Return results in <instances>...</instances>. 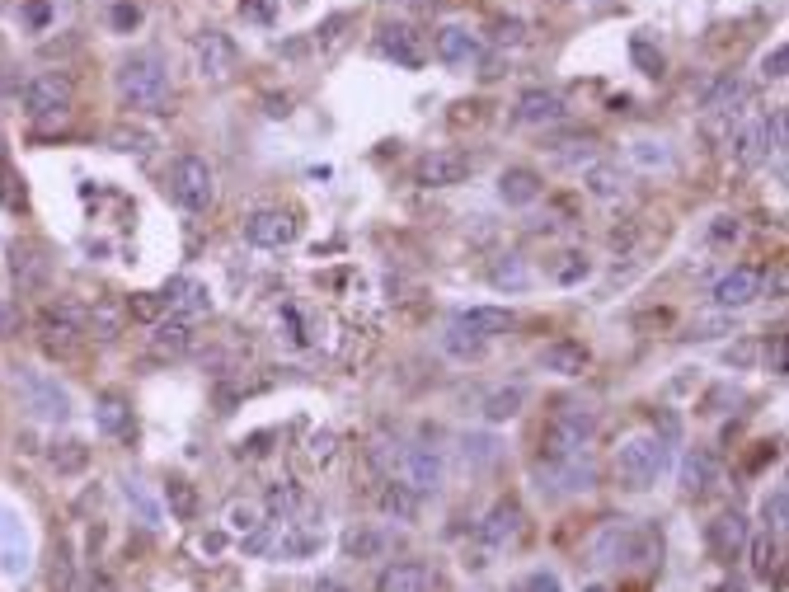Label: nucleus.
I'll use <instances>...</instances> for the list:
<instances>
[{
    "label": "nucleus",
    "mask_w": 789,
    "mask_h": 592,
    "mask_svg": "<svg viewBox=\"0 0 789 592\" xmlns=\"http://www.w3.org/2000/svg\"><path fill=\"white\" fill-rule=\"evenodd\" d=\"M118 99L137 113H170V66L160 52H132L113 71Z\"/></svg>",
    "instance_id": "obj_1"
},
{
    "label": "nucleus",
    "mask_w": 789,
    "mask_h": 592,
    "mask_svg": "<svg viewBox=\"0 0 789 592\" xmlns=\"http://www.w3.org/2000/svg\"><path fill=\"white\" fill-rule=\"evenodd\" d=\"M672 461V447H667L658 433H630L625 442L616 447V484L620 489H653L658 475L667 470Z\"/></svg>",
    "instance_id": "obj_2"
},
{
    "label": "nucleus",
    "mask_w": 789,
    "mask_h": 592,
    "mask_svg": "<svg viewBox=\"0 0 789 592\" xmlns=\"http://www.w3.org/2000/svg\"><path fill=\"white\" fill-rule=\"evenodd\" d=\"M592 433H597V414L588 405H559L555 419L545 423L541 433V466H555V461L588 452Z\"/></svg>",
    "instance_id": "obj_3"
},
{
    "label": "nucleus",
    "mask_w": 789,
    "mask_h": 592,
    "mask_svg": "<svg viewBox=\"0 0 789 592\" xmlns=\"http://www.w3.org/2000/svg\"><path fill=\"white\" fill-rule=\"evenodd\" d=\"M170 193L174 203L184 207V212H207L212 207V198H217V174H212V165L202 156H174L170 165Z\"/></svg>",
    "instance_id": "obj_4"
},
{
    "label": "nucleus",
    "mask_w": 789,
    "mask_h": 592,
    "mask_svg": "<svg viewBox=\"0 0 789 592\" xmlns=\"http://www.w3.org/2000/svg\"><path fill=\"white\" fill-rule=\"evenodd\" d=\"M71 104H76V94H71V80L66 76H33L24 85V118L29 123H66L71 118Z\"/></svg>",
    "instance_id": "obj_5"
},
{
    "label": "nucleus",
    "mask_w": 789,
    "mask_h": 592,
    "mask_svg": "<svg viewBox=\"0 0 789 592\" xmlns=\"http://www.w3.org/2000/svg\"><path fill=\"white\" fill-rule=\"evenodd\" d=\"M85 334V311L76 301H47L38 311V343H43L52 358H66Z\"/></svg>",
    "instance_id": "obj_6"
},
{
    "label": "nucleus",
    "mask_w": 789,
    "mask_h": 592,
    "mask_svg": "<svg viewBox=\"0 0 789 592\" xmlns=\"http://www.w3.org/2000/svg\"><path fill=\"white\" fill-rule=\"evenodd\" d=\"M390 480L409 484L418 499H428V494H437L442 489V456L433 452V447H400L395 442V461H390Z\"/></svg>",
    "instance_id": "obj_7"
},
{
    "label": "nucleus",
    "mask_w": 789,
    "mask_h": 592,
    "mask_svg": "<svg viewBox=\"0 0 789 592\" xmlns=\"http://www.w3.org/2000/svg\"><path fill=\"white\" fill-rule=\"evenodd\" d=\"M475 174V156H465L456 146H442V151H428V156L414 165V184L423 188H456Z\"/></svg>",
    "instance_id": "obj_8"
},
{
    "label": "nucleus",
    "mask_w": 789,
    "mask_h": 592,
    "mask_svg": "<svg viewBox=\"0 0 789 592\" xmlns=\"http://www.w3.org/2000/svg\"><path fill=\"white\" fill-rule=\"evenodd\" d=\"M245 240L259 245V250H282L296 240V217L282 212V207H259L245 217Z\"/></svg>",
    "instance_id": "obj_9"
},
{
    "label": "nucleus",
    "mask_w": 789,
    "mask_h": 592,
    "mask_svg": "<svg viewBox=\"0 0 789 592\" xmlns=\"http://www.w3.org/2000/svg\"><path fill=\"white\" fill-rule=\"evenodd\" d=\"M522 531H526L522 503H517V499H498L494 508L484 513V522H480V541L489 550H508L512 541H522Z\"/></svg>",
    "instance_id": "obj_10"
},
{
    "label": "nucleus",
    "mask_w": 789,
    "mask_h": 592,
    "mask_svg": "<svg viewBox=\"0 0 789 592\" xmlns=\"http://www.w3.org/2000/svg\"><path fill=\"white\" fill-rule=\"evenodd\" d=\"M757 296H761V268L738 264L714 282V306H719V311H743V306H752Z\"/></svg>",
    "instance_id": "obj_11"
},
{
    "label": "nucleus",
    "mask_w": 789,
    "mask_h": 592,
    "mask_svg": "<svg viewBox=\"0 0 789 592\" xmlns=\"http://www.w3.org/2000/svg\"><path fill=\"white\" fill-rule=\"evenodd\" d=\"M19 386L29 395V409L33 414H43V419H71V400H66V390L43 372H19Z\"/></svg>",
    "instance_id": "obj_12"
},
{
    "label": "nucleus",
    "mask_w": 789,
    "mask_h": 592,
    "mask_svg": "<svg viewBox=\"0 0 789 592\" xmlns=\"http://www.w3.org/2000/svg\"><path fill=\"white\" fill-rule=\"evenodd\" d=\"M193 47H198V66H202V76H207V80H226L235 71V62H240L235 43L221 29L198 33V43H193Z\"/></svg>",
    "instance_id": "obj_13"
},
{
    "label": "nucleus",
    "mask_w": 789,
    "mask_h": 592,
    "mask_svg": "<svg viewBox=\"0 0 789 592\" xmlns=\"http://www.w3.org/2000/svg\"><path fill=\"white\" fill-rule=\"evenodd\" d=\"M705 541H710L714 560H738L747 550V517L743 513H719L705 527Z\"/></svg>",
    "instance_id": "obj_14"
},
{
    "label": "nucleus",
    "mask_w": 789,
    "mask_h": 592,
    "mask_svg": "<svg viewBox=\"0 0 789 592\" xmlns=\"http://www.w3.org/2000/svg\"><path fill=\"white\" fill-rule=\"evenodd\" d=\"M451 329H461V334H470V339H498V334H508L512 329V311H503V306H470V311H461L456 320H451Z\"/></svg>",
    "instance_id": "obj_15"
},
{
    "label": "nucleus",
    "mask_w": 789,
    "mask_h": 592,
    "mask_svg": "<svg viewBox=\"0 0 789 592\" xmlns=\"http://www.w3.org/2000/svg\"><path fill=\"white\" fill-rule=\"evenodd\" d=\"M569 118V109H564V99H559L555 90H526L522 99H517V123L526 127H550V123H564Z\"/></svg>",
    "instance_id": "obj_16"
},
{
    "label": "nucleus",
    "mask_w": 789,
    "mask_h": 592,
    "mask_svg": "<svg viewBox=\"0 0 789 592\" xmlns=\"http://www.w3.org/2000/svg\"><path fill=\"white\" fill-rule=\"evenodd\" d=\"M433 52H437V62H447V66H470L480 57V38L470 29H461V24H442L433 33Z\"/></svg>",
    "instance_id": "obj_17"
},
{
    "label": "nucleus",
    "mask_w": 789,
    "mask_h": 592,
    "mask_svg": "<svg viewBox=\"0 0 789 592\" xmlns=\"http://www.w3.org/2000/svg\"><path fill=\"white\" fill-rule=\"evenodd\" d=\"M541 193H545V179L531 165H508V170L498 174V198L508 207H531Z\"/></svg>",
    "instance_id": "obj_18"
},
{
    "label": "nucleus",
    "mask_w": 789,
    "mask_h": 592,
    "mask_svg": "<svg viewBox=\"0 0 789 592\" xmlns=\"http://www.w3.org/2000/svg\"><path fill=\"white\" fill-rule=\"evenodd\" d=\"M376 592H433V569L423 560H395L381 569Z\"/></svg>",
    "instance_id": "obj_19"
},
{
    "label": "nucleus",
    "mask_w": 789,
    "mask_h": 592,
    "mask_svg": "<svg viewBox=\"0 0 789 592\" xmlns=\"http://www.w3.org/2000/svg\"><path fill=\"white\" fill-rule=\"evenodd\" d=\"M588 362H592V353L578 339H555V343H545L541 348V367L545 372H555V376H583L588 372Z\"/></svg>",
    "instance_id": "obj_20"
},
{
    "label": "nucleus",
    "mask_w": 789,
    "mask_h": 592,
    "mask_svg": "<svg viewBox=\"0 0 789 592\" xmlns=\"http://www.w3.org/2000/svg\"><path fill=\"white\" fill-rule=\"evenodd\" d=\"M10 273H15L19 292H43L47 287V259L38 245H29V240H19L15 250H10Z\"/></svg>",
    "instance_id": "obj_21"
},
{
    "label": "nucleus",
    "mask_w": 789,
    "mask_h": 592,
    "mask_svg": "<svg viewBox=\"0 0 789 592\" xmlns=\"http://www.w3.org/2000/svg\"><path fill=\"white\" fill-rule=\"evenodd\" d=\"M714 480H719V456L710 447H691L681 456V489L686 494H705V489H714Z\"/></svg>",
    "instance_id": "obj_22"
},
{
    "label": "nucleus",
    "mask_w": 789,
    "mask_h": 592,
    "mask_svg": "<svg viewBox=\"0 0 789 592\" xmlns=\"http://www.w3.org/2000/svg\"><path fill=\"white\" fill-rule=\"evenodd\" d=\"M771 127H766V118H752V123L733 137V160L743 165V170H752V165H761V160L771 156Z\"/></svg>",
    "instance_id": "obj_23"
},
{
    "label": "nucleus",
    "mask_w": 789,
    "mask_h": 592,
    "mask_svg": "<svg viewBox=\"0 0 789 592\" xmlns=\"http://www.w3.org/2000/svg\"><path fill=\"white\" fill-rule=\"evenodd\" d=\"M381 52L400 66H423V38L409 24H386L381 29Z\"/></svg>",
    "instance_id": "obj_24"
},
{
    "label": "nucleus",
    "mask_w": 789,
    "mask_h": 592,
    "mask_svg": "<svg viewBox=\"0 0 789 592\" xmlns=\"http://www.w3.org/2000/svg\"><path fill=\"white\" fill-rule=\"evenodd\" d=\"M193 348V325L188 320H155V334H151V353L155 358H184Z\"/></svg>",
    "instance_id": "obj_25"
},
{
    "label": "nucleus",
    "mask_w": 789,
    "mask_h": 592,
    "mask_svg": "<svg viewBox=\"0 0 789 592\" xmlns=\"http://www.w3.org/2000/svg\"><path fill=\"white\" fill-rule=\"evenodd\" d=\"M320 550H325V531H315V527H287L278 536L273 555H278V560H315Z\"/></svg>",
    "instance_id": "obj_26"
},
{
    "label": "nucleus",
    "mask_w": 789,
    "mask_h": 592,
    "mask_svg": "<svg viewBox=\"0 0 789 592\" xmlns=\"http://www.w3.org/2000/svg\"><path fill=\"white\" fill-rule=\"evenodd\" d=\"M747 99V85L733 71H724L719 80H710V90L700 94V109L710 113V118H719V113H733V104H743Z\"/></svg>",
    "instance_id": "obj_27"
},
{
    "label": "nucleus",
    "mask_w": 789,
    "mask_h": 592,
    "mask_svg": "<svg viewBox=\"0 0 789 592\" xmlns=\"http://www.w3.org/2000/svg\"><path fill=\"white\" fill-rule=\"evenodd\" d=\"M489 282H494L498 292H526L531 287V268H526L522 254H498L494 264H489Z\"/></svg>",
    "instance_id": "obj_28"
},
{
    "label": "nucleus",
    "mask_w": 789,
    "mask_h": 592,
    "mask_svg": "<svg viewBox=\"0 0 789 592\" xmlns=\"http://www.w3.org/2000/svg\"><path fill=\"white\" fill-rule=\"evenodd\" d=\"M165 301H170L174 311H179V320L212 311V292H207L202 282H174V287H165Z\"/></svg>",
    "instance_id": "obj_29"
},
{
    "label": "nucleus",
    "mask_w": 789,
    "mask_h": 592,
    "mask_svg": "<svg viewBox=\"0 0 789 592\" xmlns=\"http://www.w3.org/2000/svg\"><path fill=\"white\" fill-rule=\"evenodd\" d=\"M526 405V390L522 386H498L484 395V419L489 423H512L517 414H522Z\"/></svg>",
    "instance_id": "obj_30"
},
{
    "label": "nucleus",
    "mask_w": 789,
    "mask_h": 592,
    "mask_svg": "<svg viewBox=\"0 0 789 592\" xmlns=\"http://www.w3.org/2000/svg\"><path fill=\"white\" fill-rule=\"evenodd\" d=\"M583 184H588L592 198H602V203H611V198H620V193H625V174H620V165L592 160L588 174H583Z\"/></svg>",
    "instance_id": "obj_31"
},
{
    "label": "nucleus",
    "mask_w": 789,
    "mask_h": 592,
    "mask_svg": "<svg viewBox=\"0 0 789 592\" xmlns=\"http://www.w3.org/2000/svg\"><path fill=\"white\" fill-rule=\"evenodd\" d=\"M390 550V536L386 531H372V527H357L343 536V555L348 560H381Z\"/></svg>",
    "instance_id": "obj_32"
},
{
    "label": "nucleus",
    "mask_w": 789,
    "mask_h": 592,
    "mask_svg": "<svg viewBox=\"0 0 789 592\" xmlns=\"http://www.w3.org/2000/svg\"><path fill=\"white\" fill-rule=\"evenodd\" d=\"M94 419H99V428L109 437H127L132 433V409H127L123 395H99V409H94Z\"/></svg>",
    "instance_id": "obj_33"
},
{
    "label": "nucleus",
    "mask_w": 789,
    "mask_h": 592,
    "mask_svg": "<svg viewBox=\"0 0 789 592\" xmlns=\"http://www.w3.org/2000/svg\"><path fill=\"white\" fill-rule=\"evenodd\" d=\"M381 513L395 517V522H414V517H418V494L409 489V484L390 480L386 489H381Z\"/></svg>",
    "instance_id": "obj_34"
},
{
    "label": "nucleus",
    "mask_w": 789,
    "mask_h": 592,
    "mask_svg": "<svg viewBox=\"0 0 789 592\" xmlns=\"http://www.w3.org/2000/svg\"><path fill=\"white\" fill-rule=\"evenodd\" d=\"M306 508V494H301V484L296 480H278V484H268V513L282 517V522H292L296 513Z\"/></svg>",
    "instance_id": "obj_35"
},
{
    "label": "nucleus",
    "mask_w": 789,
    "mask_h": 592,
    "mask_svg": "<svg viewBox=\"0 0 789 592\" xmlns=\"http://www.w3.org/2000/svg\"><path fill=\"white\" fill-rule=\"evenodd\" d=\"M165 503H170V513L179 517V522H193V517H198V489H193L184 475H170V480H165Z\"/></svg>",
    "instance_id": "obj_36"
},
{
    "label": "nucleus",
    "mask_w": 789,
    "mask_h": 592,
    "mask_svg": "<svg viewBox=\"0 0 789 592\" xmlns=\"http://www.w3.org/2000/svg\"><path fill=\"white\" fill-rule=\"evenodd\" d=\"M550 156H555V165H564V170H578V165H592V160H597V141H592V137L555 141V146H550Z\"/></svg>",
    "instance_id": "obj_37"
},
{
    "label": "nucleus",
    "mask_w": 789,
    "mask_h": 592,
    "mask_svg": "<svg viewBox=\"0 0 789 592\" xmlns=\"http://www.w3.org/2000/svg\"><path fill=\"white\" fill-rule=\"evenodd\" d=\"M47 461L62 470V475H76V470H85V461H90V447L85 442H52V452H47Z\"/></svg>",
    "instance_id": "obj_38"
},
{
    "label": "nucleus",
    "mask_w": 789,
    "mask_h": 592,
    "mask_svg": "<svg viewBox=\"0 0 789 592\" xmlns=\"http://www.w3.org/2000/svg\"><path fill=\"white\" fill-rule=\"evenodd\" d=\"M85 325H90L99 339H113V334H118V325H123V311H118L113 301H94L90 315H85Z\"/></svg>",
    "instance_id": "obj_39"
},
{
    "label": "nucleus",
    "mask_w": 789,
    "mask_h": 592,
    "mask_svg": "<svg viewBox=\"0 0 789 592\" xmlns=\"http://www.w3.org/2000/svg\"><path fill=\"white\" fill-rule=\"evenodd\" d=\"M588 273H592L588 254H578V250L559 254V264H555V282H559V287H573V282H583Z\"/></svg>",
    "instance_id": "obj_40"
},
{
    "label": "nucleus",
    "mask_w": 789,
    "mask_h": 592,
    "mask_svg": "<svg viewBox=\"0 0 789 592\" xmlns=\"http://www.w3.org/2000/svg\"><path fill=\"white\" fill-rule=\"evenodd\" d=\"M113 146H118L123 156H137V160H146L155 151V141L146 137V132H137V127H118V132H113Z\"/></svg>",
    "instance_id": "obj_41"
},
{
    "label": "nucleus",
    "mask_w": 789,
    "mask_h": 592,
    "mask_svg": "<svg viewBox=\"0 0 789 592\" xmlns=\"http://www.w3.org/2000/svg\"><path fill=\"white\" fill-rule=\"evenodd\" d=\"M630 156H635L644 170H667V165H672V151H667L663 141H635Z\"/></svg>",
    "instance_id": "obj_42"
},
{
    "label": "nucleus",
    "mask_w": 789,
    "mask_h": 592,
    "mask_svg": "<svg viewBox=\"0 0 789 592\" xmlns=\"http://www.w3.org/2000/svg\"><path fill=\"white\" fill-rule=\"evenodd\" d=\"M630 57H635V66L644 76H653V80L663 76V52H658L649 38H635V43H630Z\"/></svg>",
    "instance_id": "obj_43"
},
{
    "label": "nucleus",
    "mask_w": 789,
    "mask_h": 592,
    "mask_svg": "<svg viewBox=\"0 0 789 592\" xmlns=\"http://www.w3.org/2000/svg\"><path fill=\"white\" fill-rule=\"evenodd\" d=\"M761 517H766V531H785V517H789V499H785V489H771L766 494V503H761Z\"/></svg>",
    "instance_id": "obj_44"
},
{
    "label": "nucleus",
    "mask_w": 789,
    "mask_h": 592,
    "mask_svg": "<svg viewBox=\"0 0 789 592\" xmlns=\"http://www.w3.org/2000/svg\"><path fill=\"white\" fill-rule=\"evenodd\" d=\"M123 494H127V503H132V508L141 513V522H146V527H155V522H160V508H155V503L146 499V489H141L137 480H127V484H123Z\"/></svg>",
    "instance_id": "obj_45"
},
{
    "label": "nucleus",
    "mask_w": 789,
    "mask_h": 592,
    "mask_svg": "<svg viewBox=\"0 0 789 592\" xmlns=\"http://www.w3.org/2000/svg\"><path fill=\"white\" fill-rule=\"evenodd\" d=\"M442 348L456 353V358H480V353H484V343L470 339V334H461V329H447V334H442Z\"/></svg>",
    "instance_id": "obj_46"
},
{
    "label": "nucleus",
    "mask_w": 789,
    "mask_h": 592,
    "mask_svg": "<svg viewBox=\"0 0 789 592\" xmlns=\"http://www.w3.org/2000/svg\"><path fill=\"white\" fill-rule=\"evenodd\" d=\"M465 461H475V466H489V461H498V442L494 437H465Z\"/></svg>",
    "instance_id": "obj_47"
},
{
    "label": "nucleus",
    "mask_w": 789,
    "mask_h": 592,
    "mask_svg": "<svg viewBox=\"0 0 789 592\" xmlns=\"http://www.w3.org/2000/svg\"><path fill=\"white\" fill-rule=\"evenodd\" d=\"M517 592H564V583H559L555 569H531V574L517 583Z\"/></svg>",
    "instance_id": "obj_48"
},
{
    "label": "nucleus",
    "mask_w": 789,
    "mask_h": 592,
    "mask_svg": "<svg viewBox=\"0 0 789 592\" xmlns=\"http://www.w3.org/2000/svg\"><path fill=\"white\" fill-rule=\"evenodd\" d=\"M728 329H733V320H728V311H719V315H705V320H696L686 339H719V334H728Z\"/></svg>",
    "instance_id": "obj_49"
},
{
    "label": "nucleus",
    "mask_w": 789,
    "mask_h": 592,
    "mask_svg": "<svg viewBox=\"0 0 789 592\" xmlns=\"http://www.w3.org/2000/svg\"><path fill=\"white\" fill-rule=\"evenodd\" d=\"M775 555H780V546L771 541V531L752 541V569H757V574H771V569H775Z\"/></svg>",
    "instance_id": "obj_50"
},
{
    "label": "nucleus",
    "mask_w": 789,
    "mask_h": 592,
    "mask_svg": "<svg viewBox=\"0 0 789 592\" xmlns=\"http://www.w3.org/2000/svg\"><path fill=\"white\" fill-rule=\"evenodd\" d=\"M165 306H170V301H165V296H155V292H141V296H132V301H127V311L137 315V320H160V311H165Z\"/></svg>",
    "instance_id": "obj_51"
},
{
    "label": "nucleus",
    "mask_w": 789,
    "mask_h": 592,
    "mask_svg": "<svg viewBox=\"0 0 789 592\" xmlns=\"http://www.w3.org/2000/svg\"><path fill=\"white\" fill-rule=\"evenodd\" d=\"M785 66H789V47L775 43L771 52L761 57V76H766V80H785Z\"/></svg>",
    "instance_id": "obj_52"
},
{
    "label": "nucleus",
    "mask_w": 789,
    "mask_h": 592,
    "mask_svg": "<svg viewBox=\"0 0 789 592\" xmlns=\"http://www.w3.org/2000/svg\"><path fill=\"white\" fill-rule=\"evenodd\" d=\"M226 522H231V531H240V536H245V531L259 527V508H254V503H235Z\"/></svg>",
    "instance_id": "obj_53"
},
{
    "label": "nucleus",
    "mask_w": 789,
    "mask_h": 592,
    "mask_svg": "<svg viewBox=\"0 0 789 592\" xmlns=\"http://www.w3.org/2000/svg\"><path fill=\"white\" fill-rule=\"evenodd\" d=\"M334 452H339V437H334V433H315V437H310V461H320V466H325Z\"/></svg>",
    "instance_id": "obj_54"
},
{
    "label": "nucleus",
    "mask_w": 789,
    "mask_h": 592,
    "mask_svg": "<svg viewBox=\"0 0 789 592\" xmlns=\"http://www.w3.org/2000/svg\"><path fill=\"white\" fill-rule=\"evenodd\" d=\"M240 546H245L249 555H263V550L273 546V531H268V522H259L254 531H245V541H240Z\"/></svg>",
    "instance_id": "obj_55"
},
{
    "label": "nucleus",
    "mask_w": 789,
    "mask_h": 592,
    "mask_svg": "<svg viewBox=\"0 0 789 592\" xmlns=\"http://www.w3.org/2000/svg\"><path fill=\"white\" fill-rule=\"evenodd\" d=\"M710 240H714V245H728V240H738V221H733V217H714Z\"/></svg>",
    "instance_id": "obj_56"
},
{
    "label": "nucleus",
    "mask_w": 789,
    "mask_h": 592,
    "mask_svg": "<svg viewBox=\"0 0 789 592\" xmlns=\"http://www.w3.org/2000/svg\"><path fill=\"white\" fill-rule=\"evenodd\" d=\"M80 592H118V588H113V578H109V574H99V569H94V574H85Z\"/></svg>",
    "instance_id": "obj_57"
},
{
    "label": "nucleus",
    "mask_w": 789,
    "mask_h": 592,
    "mask_svg": "<svg viewBox=\"0 0 789 592\" xmlns=\"http://www.w3.org/2000/svg\"><path fill=\"white\" fill-rule=\"evenodd\" d=\"M494 38H498V43H517V38H522V19H498Z\"/></svg>",
    "instance_id": "obj_58"
},
{
    "label": "nucleus",
    "mask_w": 789,
    "mask_h": 592,
    "mask_svg": "<svg viewBox=\"0 0 789 592\" xmlns=\"http://www.w3.org/2000/svg\"><path fill=\"white\" fill-rule=\"evenodd\" d=\"M19 329V315L10 311V306H5V301H0V339H10V334H15Z\"/></svg>",
    "instance_id": "obj_59"
},
{
    "label": "nucleus",
    "mask_w": 789,
    "mask_h": 592,
    "mask_svg": "<svg viewBox=\"0 0 789 592\" xmlns=\"http://www.w3.org/2000/svg\"><path fill=\"white\" fill-rule=\"evenodd\" d=\"M137 5H118V10H113V24H118V29H132V24H137Z\"/></svg>",
    "instance_id": "obj_60"
},
{
    "label": "nucleus",
    "mask_w": 789,
    "mask_h": 592,
    "mask_svg": "<svg viewBox=\"0 0 789 592\" xmlns=\"http://www.w3.org/2000/svg\"><path fill=\"white\" fill-rule=\"evenodd\" d=\"M245 15H254V19H273V5H268V0H249V5H245Z\"/></svg>",
    "instance_id": "obj_61"
},
{
    "label": "nucleus",
    "mask_w": 789,
    "mask_h": 592,
    "mask_svg": "<svg viewBox=\"0 0 789 592\" xmlns=\"http://www.w3.org/2000/svg\"><path fill=\"white\" fill-rule=\"evenodd\" d=\"M221 546H226V536H221V531H212V536H202V550H212V555H217Z\"/></svg>",
    "instance_id": "obj_62"
},
{
    "label": "nucleus",
    "mask_w": 789,
    "mask_h": 592,
    "mask_svg": "<svg viewBox=\"0 0 789 592\" xmlns=\"http://www.w3.org/2000/svg\"><path fill=\"white\" fill-rule=\"evenodd\" d=\"M320 592H343V588H339V583H329V578H325V583H320Z\"/></svg>",
    "instance_id": "obj_63"
}]
</instances>
